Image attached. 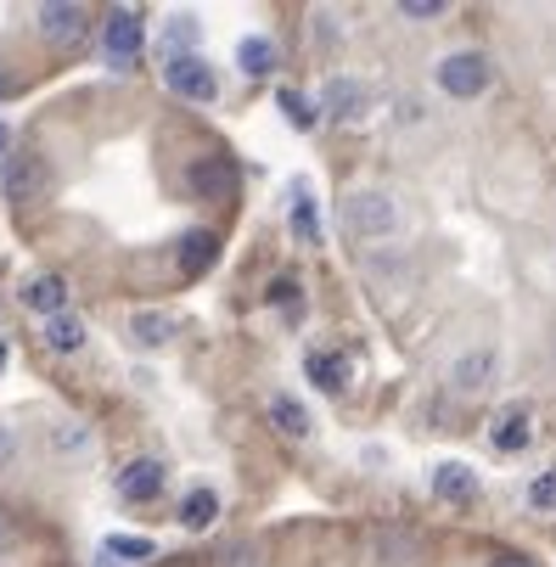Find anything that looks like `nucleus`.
<instances>
[{"mask_svg": "<svg viewBox=\"0 0 556 567\" xmlns=\"http://www.w3.org/2000/svg\"><path fill=\"white\" fill-rule=\"evenodd\" d=\"M34 23H40V34H45L51 45H73L79 34L91 29V7H73V0H56V7H40V12H34Z\"/></svg>", "mask_w": 556, "mask_h": 567, "instance_id": "obj_5", "label": "nucleus"}, {"mask_svg": "<svg viewBox=\"0 0 556 567\" xmlns=\"http://www.w3.org/2000/svg\"><path fill=\"white\" fill-rule=\"evenodd\" d=\"M12 91H18V73H12V68H0V96H12Z\"/></svg>", "mask_w": 556, "mask_h": 567, "instance_id": "obj_32", "label": "nucleus"}, {"mask_svg": "<svg viewBox=\"0 0 556 567\" xmlns=\"http://www.w3.org/2000/svg\"><path fill=\"white\" fill-rule=\"evenodd\" d=\"M214 254H219V236L214 230H186L181 236V270L186 276H203L214 265Z\"/></svg>", "mask_w": 556, "mask_h": 567, "instance_id": "obj_15", "label": "nucleus"}, {"mask_svg": "<svg viewBox=\"0 0 556 567\" xmlns=\"http://www.w3.org/2000/svg\"><path fill=\"white\" fill-rule=\"evenodd\" d=\"M0 146H7V130H0Z\"/></svg>", "mask_w": 556, "mask_h": 567, "instance_id": "obj_35", "label": "nucleus"}, {"mask_svg": "<svg viewBox=\"0 0 556 567\" xmlns=\"http://www.w3.org/2000/svg\"><path fill=\"white\" fill-rule=\"evenodd\" d=\"M186 186H192L197 197L219 203V197H230V192H236V169L225 164V157H197V164L186 169Z\"/></svg>", "mask_w": 556, "mask_h": 567, "instance_id": "obj_8", "label": "nucleus"}, {"mask_svg": "<svg viewBox=\"0 0 556 567\" xmlns=\"http://www.w3.org/2000/svg\"><path fill=\"white\" fill-rule=\"evenodd\" d=\"M130 338L146 343V349H164V343L175 338V320L157 315V309H141V315H130Z\"/></svg>", "mask_w": 556, "mask_h": 567, "instance_id": "obj_17", "label": "nucleus"}, {"mask_svg": "<svg viewBox=\"0 0 556 567\" xmlns=\"http://www.w3.org/2000/svg\"><path fill=\"white\" fill-rule=\"evenodd\" d=\"M433 495H439V501H450V506H472V501H478V472L461 466V461L433 466Z\"/></svg>", "mask_w": 556, "mask_h": 567, "instance_id": "obj_11", "label": "nucleus"}, {"mask_svg": "<svg viewBox=\"0 0 556 567\" xmlns=\"http://www.w3.org/2000/svg\"><path fill=\"white\" fill-rule=\"evenodd\" d=\"M338 219L354 241H388L393 230H400V203H393L388 192H349Z\"/></svg>", "mask_w": 556, "mask_h": 567, "instance_id": "obj_1", "label": "nucleus"}, {"mask_svg": "<svg viewBox=\"0 0 556 567\" xmlns=\"http://www.w3.org/2000/svg\"><path fill=\"white\" fill-rule=\"evenodd\" d=\"M490 439H495V450H523L528 444V411L523 404H506V411L495 416V427H490Z\"/></svg>", "mask_w": 556, "mask_h": 567, "instance_id": "obj_18", "label": "nucleus"}, {"mask_svg": "<svg viewBox=\"0 0 556 567\" xmlns=\"http://www.w3.org/2000/svg\"><path fill=\"white\" fill-rule=\"evenodd\" d=\"M281 107H287V118H292V124H315V113L303 107V96H298V91H281Z\"/></svg>", "mask_w": 556, "mask_h": 567, "instance_id": "obj_26", "label": "nucleus"}, {"mask_svg": "<svg viewBox=\"0 0 556 567\" xmlns=\"http://www.w3.org/2000/svg\"><path fill=\"white\" fill-rule=\"evenodd\" d=\"M119 495L124 501H157V495H164V461H152V455L130 461L119 472Z\"/></svg>", "mask_w": 556, "mask_h": 567, "instance_id": "obj_10", "label": "nucleus"}, {"mask_svg": "<svg viewBox=\"0 0 556 567\" xmlns=\"http://www.w3.org/2000/svg\"><path fill=\"white\" fill-rule=\"evenodd\" d=\"M270 298H276V303H298V281H276Z\"/></svg>", "mask_w": 556, "mask_h": 567, "instance_id": "obj_29", "label": "nucleus"}, {"mask_svg": "<svg viewBox=\"0 0 556 567\" xmlns=\"http://www.w3.org/2000/svg\"><path fill=\"white\" fill-rule=\"evenodd\" d=\"M439 91L455 96V102H472V96H484L490 91V62L478 51H455L439 62Z\"/></svg>", "mask_w": 556, "mask_h": 567, "instance_id": "obj_2", "label": "nucleus"}, {"mask_svg": "<svg viewBox=\"0 0 556 567\" xmlns=\"http://www.w3.org/2000/svg\"><path fill=\"white\" fill-rule=\"evenodd\" d=\"M292 236L303 241V248H315V241H321V214H315V197H292Z\"/></svg>", "mask_w": 556, "mask_h": 567, "instance_id": "obj_22", "label": "nucleus"}, {"mask_svg": "<svg viewBox=\"0 0 556 567\" xmlns=\"http://www.w3.org/2000/svg\"><path fill=\"white\" fill-rule=\"evenodd\" d=\"M102 40H107V51H113V56H135V51L146 45V23H141V12L113 7V12H107V23H102Z\"/></svg>", "mask_w": 556, "mask_h": 567, "instance_id": "obj_9", "label": "nucleus"}, {"mask_svg": "<svg viewBox=\"0 0 556 567\" xmlns=\"http://www.w3.org/2000/svg\"><path fill=\"white\" fill-rule=\"evenodd\" d=\"M371 550H377L382 567H416V561L428 556V539H422L416 528H377Z\"/></svg>", "mask_w": 556, "mask_h": 567, "instance_id": "obj_6", "label": "nucleus"}, {"mask_svg": "<svg viewBox=\"0 0 556 567\" xmlns=\"http://www.w3.org/2000/svg\"><path fill=\"white\" fill-rule=\"evenodd\" d=\"M236 62H243L248 73H270V68H276V45H270L265 34H248L243 45H236Z\"/></svg>", "mask_w": 556, "mask_h": 567, "instance_id": "obj_23", "label": "nucleus"}, {"mask_svg": "<svg viewBox=\"0 0 556 567\" xmlns=\"http://www.w3.org/2000/svg\"><path fill=\"white\" fill-rule=\"evenodd\" d=\"M303 365H309V377L321 382L327 393H343V382H349V360H343V354H332V349H309Z\"/></svg>", "mask_w": 556, "mask_h": 567, "instance_id": "obj_16", "label": "nucleus"}, {"mask_svg": "<svg viewBox=\"0 0 556 567\" xmlns=\"http://www.w3.org/2000/svg\"><path fill=\"white\" fill-rule=\"evenodd\" d=\"M270 422H276V433H287V439H309V433H315L303 399H292V393H270Z\"/></svg>", "mask_w": 556, "mask_h": 567, "instance_id": "obj_13", "label": "nucleus"}, {"mask_svg": "<svg viewBox=\"0 0 556 567\" xmlns=\"http://www.w3.org/2000/svg\"><path fill=\"white\" fill-rule=\"evenodd\" d=\"M7 545H18V523H12L7 512H0V550H7Z\"/></svg>", "mask_w": 556, "mask_h": 567, "instance_id": "obj_31", "label": "nucleus"}, {"mask_svg": "<svg viewBox=\"0 0 556 567\" xmlns=\"http://www.w3.org/2000/svg\"><path fill=\"white\" fill-rule=\"evenodd\" d=\"M107 556H119V561H130V567H141V561H152L157 556V545L146 539V534H107V545H102Z\"/></svg>", "mask_w": 556, "mask_h": 567, "instance_id": "obj_20", "label": "nucleus"}, {"mask_svg": "<svg viewBox=\"0 0 556 567\" xmlns=\"http://www.w3.org/2000/svg\"><path fill=\"white\" fill-rule=\"evenodd\" d=\"M164 85L181 96V102H214L219 96V85H214V68L203 62V56H169V68H164Z\"/></svg>", "mask_w": 556, "mask_h": 567, "instance_id": "obj_3", "label": "nucleus"}, {"mask_svg": "<svg viewBox=\"0 0 556 567\" xmlns=\"http://www.w3.org/2000/svg\"><path fill=\"white\" fill-rule=\"evenodd\" d=\"M214 517H219V495H214V489H192V495L181 501V523H186V528H208Z\"/></svg>", "mask_w": 556, "mask_h": 567, "instance_id": "obj_21", "label": "nucleus"}, {"mask_svg": "<svg viewBox=\"0 0 556 567\" xmlns=\"http://www.w3.org/2000/svg\"><path fill=\"white\" fill-rule=\"evenodd\" d=\"M169 40H175V45H181V40L192 45V40H197V23H192V18H175V23H169Z\"/></svg>", "mask_w": 556, "mask_h": 567, "instance_id": "obj_28", "label": "nucleus"}, {"mask_svg": "<svg viewBox=\"0 0 556 567\" xmlns=\"http://www.w3.org/2000/svg\"><path fill=\"white\" fill-rule=\"evenodd\" d=\"M490 377H495V349H472V354H461L450 365V388L455 393H478V388H490Z\"/></svg>", "mask_w": 556, "mask_h": 567, "instance_id": "obj_12", "label": "nucleus"}, {"mask_svg": "<svg viewBox=\"0 0 556 567\" xmlns=\"http://www.w3.org/2000/svg\"><path fill=\"white\" fill-rule=\"evenodd\" d=\"M0 365H7V343H0Z\"/></svg>", "mask_w": 556, "mask_h": 567, "instance_id": "obj_34", "label": "nucleus"}, {"mask_svg": "<svg viewBox=\"0 0 556 567\" xmlns=\"http://www.w3.org/2000/svg\"><path fill=\"white\" fill-rule=\"evenodd\" d=\"M23 303H29V309H40V315L51 320V315H62V303H68V287H62L56 276H40V281H29V287H23Z\"/></svg>", "mask_w": 556, "mask_h": 567, "instance_id": "obj_19", "label": "nucleus"}, {"mask_svg": "<svg viewBox=\"0 0 556 567\" xmlns=\"http://www.w3.org/2000/svg\"><path fill=\"white\" fill-rule=\"evenodd\" d=\"M40 338H45V349H56V354H79V349H85V320L62 309V315L45 320V332H40Z\"/></svg>", "mask_w": 556, "mask_h": 567, "instance_id": "obj_14", "label": "nucleus"}, {"mask_svg": "<svg viewBox=\"0 0 556 567\" xmlns=\"http://www.w3.org/2000/svg\"><path fill=\"white\" fill-rule=\"evenodd\" d=\"M528 506H539V512H556V472H539V477L528 483Z\"/></svg>", "mask_w": 556, "mask_h": 567, "instance_id": "obj_24", "label": "nucleus"}, {"mask_svg": "<svg viewBox=\"0 0 556 567\" xmlns=\"http://www.w3.org/2000/svg\"><path fill=\"white\" fill-rule=\"evenodd\" d=\"M400 18H416V23H428V18H444V0H405V7H400Z\"/></svg>", "mask_w": 556, "mask_h": 567, "instance_id": "obj_25", "label": "nucleus"}, {"mask_svg": "<svg viewBox=\"0 0 556 567\" xmlns=\"http://www.w3.org/2000/svg\"><path fill=\"white\" fill-rule=\"evenodd\" d=\"M490 567H534V561H523V556H495Z\"/></svg>", "mask_w": 556, "mask_h": 567, "instance_id": "obj_33", "label": "nucleus"}, {"mask_svg": "<svg viewBox=\"0 0 556 567\" xmlns=\"http://www.w3.org/2000/svg\"><path fill=\"white\" fill-rule=\"evenodd\" d=\"M219 567H265V561L254 556V545H236V550H225V556H219Z\"/></svg>", "mask_w": 556, "mask_h": 567, "instance_id": "obj_27", "label": "nucleus"}, {"mask_svg": "<svg viewBox=\"0 0 556 567\" xmlns=\"http://www.w3.org/2000/svg\"><path fill=\"white\" fill-rule=\"evenodd\" d=\"M321 107L338 118V124H360L365 113H371V91L360 85V79H349V73H338V79H327V91H321Z\"/></svg>", "mask_w": 556, "mask_h": 567, "instance_id": "obj_4", "label": "nucleus"}, {"mask_svg": "<svg viewBox=\"0 0 556 567\" xmlns=\"http://www.w3.org/2000/svg\"><path fill=\"white\" fill-rule=\"evenodd\" d=\"M56 444H62V450H79V444H85V427H62Z\"/></svg>", "mask_w": 556, "mask_h": 567, "instance_id": "obj_30", "label": "nucleus"}, {"mask_svg": "<svg viewBox=\"0 0 556 567\" xmlns=\"http://www.w3.org/2000/svg\"><path fill=\"white\" fill-rule=\"evenodd\" d=\"M0 186H7L12 203H29V197L45 186V164H40L34 152H12L7 164H0Z\"/></svg>", "mask_w": 556, "mask_h": 567, "instance_id": "obj_7", "label": "nucleus"}]
</instances>
